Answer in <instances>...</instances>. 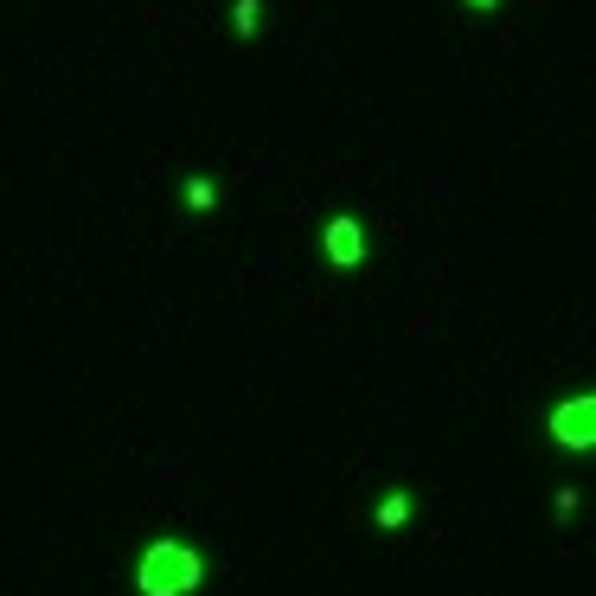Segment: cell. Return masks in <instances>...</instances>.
<instances>
[{"mask_svg":"<svg viewBox=\"0 0 596 596\" xmlns=\"http://www.w3.org/2000/svg\"><path fill=\"white\" fill-rule=\"evenodd\" d=\"M551 513H558V520H578V487H558V500H551Z\"/></svg>","mask_w":596,"mask_h":596,"instance_id":"7","label":"cell"},{"mask_svg":"<svg viewBox=\"0 0 596 596\" xmlns=\"http://www.w3.org/2000/svg\"><path fill=\"white\" fill-rule=\"evenodd\" d=\"M404 520H410V494H404V487H392V494L372 507V527H379V532H397Z\"/></svg>","mask_w":596,"mask_h":596,"instance_id":"4","label":"cell"},{"mask_svg":"<svg viewBox=\"0 0 596 596\" xmlns=\"http://www.w3.org/2000/svg\"><path fill=\"white\" fill-rule=\"evenodd\" d=\"M257 20H264V7H257V0H238V7H231V33H238V39H251V33H257Z\"/></svg>","mask_w":596,"mask_h":596,"instance_id":"5","label":"cell"},{"mask_svg":"<svg viewBox=\"0 0 596 596\" xmlns=\"http://www.w3.org/2000/svg\"><path fill=\"white\" fill-rule=\"evenodd\" d=\"M545 430H551L558 449H596V392H578V397H565V404H551Z\"/></svg>","mask_w":596,"mask_h":596,"instance_id":"2","label":"cell"},{"mask_svg":"<svg viewBox=\"0 0 596 596\" xmlns=\"http://www.w3.org/2000/svg\"><path fill=\"white\" fill-rule=\"evenodd\" d=\"M205 584V558L187 538H148L135 558V591L141 596H193Z\"/></svg>","mask_w":596,"mask_h":596,"instance_id":"1","label":"cell"},{"mask_svg":"<svg viewBox=\"0 0 596 596\" xmlns=\"http://www.w3.org/2000/svg\"><path fill=\"white\" fill-rule=\"evenodd\" d=\"M321 251H328V264L353 269L359 257H366V225H359L353 212H340V218H328V231H321Z\"/></svg>","mask_w":596,"mask_h":596,"instance_id":"3","label":"cell"},{"mask_svg":"<svg viewBox=\"0 0 596 596\" xmlns=\"http://www.w3.org/2000/svg\"><path fill=\"white\" fill-rule=\"evenodd\" d=\"M187 205H193V212H205V205H218V187H212L205 174H193V180H187Z\"/></svg>","mask_w":596,"mask_h":596,"instance_id":"6","label":"cell"},{"mask_svg":"<svg viewBox=\"0 0 596 596\" xmlns=\"http://www.w3.org/2000/svg\"><path fill=\"white\" fill-rule=\"evenodd\" d=\"M468 7H494V0H468Z\"/></svg>","mask_w":596,"mask_h":596,"instance_id":"8","label":"cell"}]
</instances>
